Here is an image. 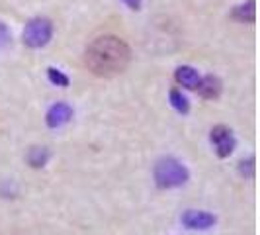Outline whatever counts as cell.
<instances>
[{
	"instance_id": "2",
	"label": "cell",
	"mask_w": 260,
	"mask_h": 235,
	"mask_svg": "<svg viewBox=\"0 0 260 235\" xmlns=\"http://www.w3.org/2000/svg\"><path fill=\"white\" fill-rule=\"evenodd\" d=\"M155 184L160 190H170V188H180L190 181V170L186 165L180 163L174 157H162L158 159L153 169Z\"/></svg>"
},
{
	"instance_id": "11",
	"label": "cell",
	"mask_w": 260,
	"mask_h": 235,
	"mask_svg": "<svg viewBox=\"0 0 260 235\" xmlns=\"http://www.w3.org/2000/svg\"><path fill=\"white\" fill-rule=\"evenodd\" d=\"M169 100H170V106L178 112V114H182L186 116L188 112H190V100L186 98L182 94V91H178V89H172L169 94Z\"/></svg>"
},
{
	"instance_id": "15",
	"label": "cell",
	"mask_w": 260,
	"mask_h": 235,
	"mask_svg": "<svg viewBox=\"0 0 260 235\" xmlns=\"http://www.w3.org/2000/svg\"><path fill=\"white\" fill-rule=\"evenodd\" d=\"M121 2H123V4H127V8H129V10H135V12H137V10H141V0H121Z\"/></svg>"
},
{
	"instance_id": "3",
	"label": "cell",
	"mask_w": 260,
	"mask_h": 235,
	"mask_svg": "<svg viewBox=\"0 0 260 235\" xmlns=\"http://www.w3.org/2000/svg\"><path fill=\"white\" fill-rule=\"evenodd\" d=\"M53 38V22L45 16L31 18L24 27L22 39L29 49H41L45 47Z\"/></svg>"
},
{
	"instance_id": "7",
	"label": "cell",
	"mask_w": 260,
	"mask_h": 235,
	"mask_svg": "<svg viewBox=\"0 0 260 235\" xmlns=\"http://www.w3.org/2000/svg\"><path fill=\"white\" fill-rule=\"evenodd\" d=\"M196 91L200 92V96H202V98L215 100V98H219V96H221V91H223L221 78L215 77V75H206V77L200 78V84H198V89H196Z\"/></svg>"
},
{
	"instance_id": "5",
	"label": "cell",
	"mask_w": 260,
	"mask_h": 235,
	"mask_svg": "<svg viewBox=\"0 0 260 235\" xmlns=\"http://www.w3.org/2000/svg\"><path fill=\"white\" fill-rule=\"evenodd\" d=\"M182 223L192 231H208L217 223V218L206 210H186L182 214Z\"/></svg>"
},
{
	"instance_id": "4",
	"label": "cell",
	"mask_w": 260,
	"mask_h": 235,
	"mask_svg": "<svg viewBox=\"0 0 260 235\" xmlns=\"http://www.w3.org/2000/svg\"><path fill=\"white\" fill-rule=\"evenodd\" d=\"M209 141H211V145H213V149H215V153H217L219 159H227L235 151V145H237V139H235L231 128H227L223 124L211 128V131H209Z\"/></svg>"
},
{
	"instance_id": "12",
	"label": "cell",
	"mask_w": 260,
	"mask_h": 235,
	"mask_svg": "<svg viewBox=\"0 0 260 235\" xmlns=\"http://www.w3.org/2000/svg\"><path fill=\"white\" fill-rule=\"evenodd\" d=\"M47 78H49V82L55 84V86H61V89H67L69 84H71V80L67 77L63 71H59V69H55V67H49L47 69Z\"/></svg>"
},
{
	"instance_id": "10",
	"label": "cell",
	"mask_w": 260,
	"mask_h": 235,
	"mask_svg": "<svg viewBox=\"0 0 260 235\" xmlns=\"http://www.w3.org/2000/svg\"><path fill=\"white\" fill-rule=\"evenodd\" d=\"M49 159H51V153H49L47 147H38L36 145L27 151V163H29L31 169H43Z\"/></svg>"
},
{
	"instance_id": "13",
	"label": "cell",
	"mask_w": 260,
	"mask_h": 235,
	"mask_svg": "<svg viewBox=\"0 0 260 235\" xmlns=\"http://www.w3.org/2000/svg\"><path fill=\"white\" fill-rule=\"evenodd\" d=\"M254 170H256V159H254V155L247 157V159H243L239 163V174L245 177V179H252Z\"/></svg>"
},
{
	"instance_id": "9",
	"label": "cell",
	"mask_w": 260,
	"mask_h": 235,
	"mask_svg": "<svg viewBox=\"0 0 260 235\" xmlns=\"http://www.w3.org/2000/svg\"><path fill=\"white\" fill-rule=\"evenodd\" d=\"M231 18L241 24H254L256 22V0H247L239 6H235Z\"/></svg>"
},
{
	"instance_id": "6",
	"label": "cell",
	"mask_w": 260,
	"mask_h": 235,
	"mask_svg": "<svg viewBox=\"0 0 260 235\" xmlns=\"http://www.w3.org/2000/svg\"><path fill=\"white\" fill-rule=\"evenodd\" d=\"M71 118H73V108L67 104V102H57V104H53L47 110L45 124H47V128L57 130V128H63L65 124H69Z\"/></svg>"
},
{
	"instance_id": "14",
	"label": "cell",
	"mask_w": 260,
	"mask_h": 235,
	"mask_svg": "<svg viewBox=\"0 0 260 235\" xmlns=\"http://www.w3.org/2000/svg\"><path fill=\"white\" fill-rule=\"evenodd\" d=\"M10 41H12V34H10V30H8L6 24H2V22H0V47H6Z\"/></svg>"
},
{
	"instance_id": "8",
	"label": "cell",
	"mask_w": 260,
	"mask_h": 235,
	"mask_svg": "<svg viewBox=\"0 0 260 235\" xmlns=\"http://www.w3.org/2000/svg\"><path fill=\"white\" fill-rule=\"evenodd\" d=\"M174 78H176V82L184 86V89H188V91H196L198 89V84H200V73L196 71L194 67L190 65H180L176 71H174Z\"/></svg>"
},
{
	"instance_id": "1",
	"label": "cell",
	"mask_w": 260,
	"mask_h": 235,
	"mask_svg": "<svg viewBox=\"0 0 260 235\" xmlns=\"http://www.w3.org/2000/svg\"><path fill=\"white\" fill-rule=\"evenodd\" d=\"M84 63L96 77H116L121 75L131 63L129 45L117 36H100L86 47Z\"/></svg>"
}]
</instances>
